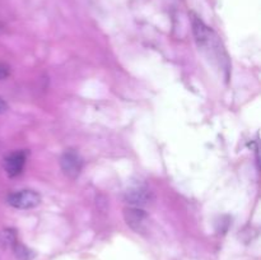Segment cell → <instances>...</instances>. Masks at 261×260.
<instances>
[{
  "mask_svg": "<svg viewBox=\"0 0 261 260\" xmlns=\"http://www.w3.org/2000/svg\"><path fill=\"white\" fill-rule=\"evenodd\" d=\"M40 203V194L33 190H20L8 196V204L17 209H32Z\"/></svg>",
  "mask_w": 261,
  "mask_h": 260,
  "instance_id": "6da1fadb",
  "label": "cell"
},
{
  "mask_svg": "<svg viewBox=\"0 0 261 260\" xmlns=\"http://www.w3.org/2000/svg\"><path fill=\"white\" fill-rule=\"evenodd\" d=\"M147 213L142 208L137 206H127L124 209V218L127 226L132 227L134 231L140 232L144 229L147 222Z\"/></svg>",
  "mask_w": 261,
  "mask_h": 260,
  "instance_id": "277c9868",
  "label": "cell"
},
{
  "mask_svg": "<svg viewBox=\"0 0 261 260\" xmlns=\"http://www.w3.org/2000/svg\"><path fill=\"white\" fill-rule=\"evenodd\" d=\"M124 198L125 201L130 206L142 208V206L148 205L150 203V200H152V193L147 188H144V186H134V188H130L125 193Z\"/></svg>",
  "mask_w": 261,
  "mask_h": 260,
  "instance_id": "3957f363",
  "label": "cell"
},
{
  "mask_svg": "<svg viewBox=\"0 0 261 260\" xmlns=\"http://www.w3.org/2000/svg\"><path fill=\"white\" fill-rule=\"evenodd\" d=\"M9 75V68L5 64L0 63V81Z\"/></svg>",
  "mask_w": 261,
  "mask_h": 260,
  "instance_id": "9c48e42d",
  "label": "cell"
},
{
  "mask_svg": "<svg viewBox=\"0 0 261 260\" xmlns=\"http://www.w3.org/2000/svg\"><path fill=\"white\" fill-rule=\"evenodd\" d=\"M60 167L68 177L76 178L79 173H81L82 167H83V161H82V157L78 153L69 149L64 152L63 155H61Z\"/></svg>",
  "mask_w": 261,
  "mask_h": 260,
  "instance_id": "7a4b0ae2",
  "label": "cell"
},
{
  "mask_svg": "<svg viewBox=\"0 0 261 260\" xmlns=\"http://www.w3.org/2000/svg\"><path fill=\"white\" fill-rule=\"evenodd\" d=\"M191 25H193V33L194 37H195L196 42L199 46L204 47V46H208L209 43H212L213 41V32L209 27H206L205 23L200 19V18L195 17L194 15L191 18Z\"/></svg>",
  "mask_w": 261,
  "mask_h": 260,
  "instance_id": "5b68a950",
  "label": "cell"
},
{
  "mask_svg": "<svg viewBox=\"0 0 261 260\" xmlns=\"http://www.w3.org/2000/svg\"><path fill=\"white\" fill-rule=\"evenodd\" d=\"M25 163V153L19 150V152H13L4 158V170L9 177H15L22 172Z\"/></svg>",
  "mask_w": 261,
  "mask_h": 260,
  "instance_id": "8992f818",
  "label": "cell"
},
{
  "mask_svg": "<svg viewBox=\"0 0 261 260\" xmlns=\"http://www.w3.org/2000/svg\"><path fill=\"white\" fill-rule=\"evenodd\" d=\"M15 242H17V240H15L14 232L10 231V229H5V231L0 232V245L3 247H13Z\"/></svg>",
  "mask_w": 261,
  "mask_h": 260,
  "instance_id": "ba28073f",
  "label": "cell"
},
{
  "mask_svg": "<svg viewBox=\"0 0 261 260\" xmlns=\"http://www.w3.org/2000/svg\"><path fill=\"white\" fill-rule=\"evenodd\" d=\"M13 251H14L15 257H17L18 260H32L33 257L36 256L33 250L24 246V245L18 244V242H15V244L13 245Z\"/></svg>",
  "mask_w": 261,
  "mask_h": 260,
  "instance_id": "52a82bcc",
  "label": "cell"
},
{
  "mask_svg": "<svg viewBox=\"0 0 261 260\" xmlns=\"http://www.w3.org/2000/svg\"><path fill=\"white\" fill-rule=\"evenodd\" d=\"M7 110H8L7 103H5V102H4V99L0 98V114H4V112L7 111Z\"/></svg>",
  "mask_w": 261,
  "mask_h": 260,
  "instance_id": "30bf717a",
  "label": "cell"
}]
</instances>
